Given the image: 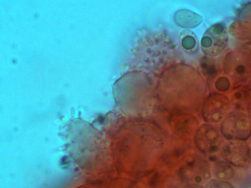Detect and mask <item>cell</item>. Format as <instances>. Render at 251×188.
<instances>
[{
  "instance_id": "9c48e42d",
  "label": "cell",
  "mask_w": 251,
  "mask_h": 188,
  "mask_svg": "<svg viewBox=\"0 0 251 188\" xmlns=\"http://www.w3.org/2000/svg\"><path fill=\"white\" fill-rule=\"evenodd\" d=\"M198 15L186 11H180L175 14V19L178 24L185 27H193L198 24L195 22V18Z\"/></svg>"
},
{
  "instance_id": "5bb4252c",
  "label": "cell",
  "mask_w": 251,
  "mask_h": 188,
  "mask_svg": "<svg viewBox=\"0 0 251 188\" xmlns=\"http://www.w3.org/2000/svg\"><path fill=\"white\" fill-rule=\"evenodd\" d=\"M216 86L220 91H225L228 89L230 83L227 78L224 77H221L216 81Z\"/></svg>"
},
{
  "instance_id": "8fae6325",
  "label": "cell",
  "mask_w": 251,
  "mask_h": 188,
  "mask_svg": "<svg viewBox=\"0 0 251 188\" xmlns=\"http://www.w3.org/2000/svg\"><path fill=\"white\" fill-rule=\"evenodd\" d=\"M201 66L203 73L209 77L214 76L217 70L216 65L208 60L206 59H204L201 63Z\"/></svg>"
},
{
  "instance_id": "6da1fadb",
  "label": "cell",
  "mask_w": 251,
  "mask_h": 188,
  "mask_svg": "<svg viewBox=\"0 0 251 188\" xmlns=\"http://www.w3.org/2000/svg\"><path fill=\"white\" fill-rule=\"evenodd\" d=\"M221 130L223 136L229 139L244 140L251 134V118L242 112H233L223 121Z\"/></svg>"
},
{
  "instance_id": "8992f818",
  "label": "cell",
  "mask_w": 251,
  "mask_h": 188,
  "mask_svg": "<svg viewBox=\"0 0 251 188\" xmlns=\"http://www.w3.org/2000/svg\"><path fill=\"white\" fill-rule=\"evenodd\" d=\"M225 64L226 72L235 82L244 81L250 77V63L248 59L238 60L229 57Z\"/></svg>"
},
{
  "instance_id": "4fadbf2b",
  "label": "cell",
  "mask_w": 251,
  "mask_h": 188,
  "mask_svg": "<svg viewBox=\"0 0 251 188\" xmlns=\"http://www.w3.org/2000/svg\"><path fill=\"white\" fill-rule=\"evenodd\" d=\"M182 44L184 49L188 50L192 49L196 46V39L192 36H187L183 39Z\"/></svg>"
},
{
  "instance_id": "30bf717a",
  "label": "cell",
  "mask_w": 251,
  "mask_h": 188,
  "mask_svg": "<svg viewBox=\"0 0 251 188\" xmlns=\"http://www.w3.org/2000/svg\"><path fill=\"white\" fill-rule=\"evenodd\" d=\"M216 176L221 180H228L233 176L234 171L231 166L227 162L219 161L216 163L215 166Z\"/></svg>"
},
{
  "instance_id": "ba28073f",
  "label": "cell",
  "mask_w": 251,
  "mask_h": 188,
  "mask_svg": "<svg viewBox=\"0 0 251 188\" xmlns=\"http://www.w3.org/2000/svg\"><path fill=\"white\" fill-rule=\"evenodd\" d=\"M231 100L234 107L238 110L248 109L250 105V91L248 88L240 86L233 91Z\"/></svg>"
},
{
  "instance_id": "7c38bea8",
  "label": "cell",
  "mask_w": 251,
  "mask_h": 188,
  "mask_svg": "<svg viewBox=\"0 0 251 188\" xmlns=\"http://www.w3.org/2000/svg\"><path fill=\"white\" fill-rule=\"evenodd\" d=\"M207 188H232L233 186L229 182L217 180H212L206 185Z\"/></svg>"
},
{
  "instance_id": "9a60e30c",
  "label": "cell",
  "mask_w": 251,
  "mask_h": 188,
  "mask_svg": "<svg viewBox=\"0 0 251 188\" xmlns=\"http://www.w3.org/2000/svg\"><path fill=\"white\" fill-rule=\"evenodd\" d=\"M159 178L158 173H155L151 178L149 181V185L150 186H154L157 183Z\"/></svg>"
},
{
  "instance_id": "52a82bcc",
  "label": "cell",
  "mask_w": 251,
  "mask_h": 188,
  "mask_svg": "<svg viewBox=\"0 0 251 188\" xmlns=\"http://www.w3.org/2000/svg\"><path fill=\"white\" fill-rule=\"evenodd\" d=\"M189 169L190 177L194 185L201 187L210 177V166L208 162L199 157L195 158L187 164Z\"/></svg>"
},
{
  "instance_id": "2e32d148",
  "label": "cell",
  "mask_w": 251,
  "mask_h": 188,
  "mask_svg": "<svg viewBox=\"0 0 251 188\" xmlns=\"http://www.w3.org/2000/svg\"><path fill=\"white\" fill-rule=\"evenodd\" d=\"M174 154L175 156H177L179 155L180 154V152L179 150H176L174 152Z\"/></svg>"
},
{
  "instance_id": "5b68a950",
  "label": "cell",
  "mask_w": 251,
  "mask_h": 188,
  "mask_svg": "<svg viewBox=\"0 0 251 188\" xmlns=\"http://www.w3.org/2000/svg\"><path fill=\"white\" fill-rule=\"evenodd\" d=\"M225 25L223 24H215L208 29L203 36L201 41V45L204 51L207 54L211 49H215L216 54L219 53L225 47L227 39V36H223L225 34Z\"/></svg>"
},
{
  "instance_id": "277c9868",
  "label": "cell",
  "mask_w": 251,
  "mask_h": 188,
  "mask_svg": "<svg viewBox=\"0 0 251 188\" xmlns=\"http://www.w3.org/2000/svg\"><path fill=\"white\" fill-rule=\"evenodd\" d=\"M194 141L200 151L204 153H211L218 149L220 143V135L213 126L204 124L197 128L195 132Z\"/></svg>"
},
{
  "instance_id": "3957f363",
  "label": "cell",
  "mask_w": 251,
  "mask_h": 188,
  "mask_svg": "<svg viewBox=\"0 0 251 188\" xmlns=\"http://www.w3.org/2000/svg\"><path fill=\"white\" fill-rule=\"evenodd\" d=\"M222 155L223 158L232 164L243 167L249 158L250 151L247 143L243 140H234L226 143L222 147Z\"/></svg>"
},
{
  "instance_id": "7a4b0ae2",
  "label": "cell",
  "mask_w": 251,
  "mask_h": 188,
  "mask_svg": "<svg viewBox=\"0 0 251 188\" xmlns=\"http://www.w3.org/2000/svg\"><path fill=\"white\" fill-rule=\"evenodd\" d=\"M229 107V100L226 96L219 94H211L204 103L203 116L207 122H218L227 112Z\"/></svg>"
}]
</instances>
